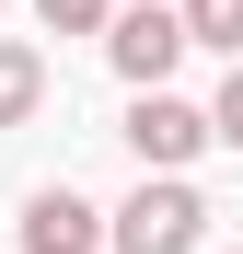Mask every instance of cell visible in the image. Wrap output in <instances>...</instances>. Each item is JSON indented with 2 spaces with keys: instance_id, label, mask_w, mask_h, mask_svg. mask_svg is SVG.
<instances>
[{
  "instance_id": "6",
  "label": "cell",
  "mask_w": 243,
  "mask_h": 254,
  "mask_svg": "<svg viewBox=\"0 0 243 254\" xmlns=\"http://www.w3.org/2000/svg\"><path fill=\"white\" fill-rule=\"evenodd\" d=\"M174 23H185V47H232L243 58V0H174Z\"/></svg>"
},
{
  "instance_id": "3",
  "label": "cell",
  "mask_w": 243,
  "mask_h": 254,
  "mask_svg": "<svg viewBox=\"0 0 243 254\" xmlns=\"http://www.w3.org/2000/svg\"><path fill=\"white\" fill-rule=\"evenodd\" d=\"M128 150H139V174H185V162L209 150V116L174 104V93H139L128 104Z\"/></svg>"
},
{
  "instance_id": "9",
  "label": "cell",
  "mask_w": 243,
  "mask_h": 254,
  "mask_svg": "<svg viewBox=\"0 0 243 254\" xmlns=\"http://www.w3.org/2000/svg\"><path fill=\"white\" fill-rule=\"evenodd\" d=\"M232 254H243V243H232Z\"/></svg>"
},
{
  "instance_id": "1",
  "label": "cell",
  "mask_w": 243,
  "mask_h": 254,
  "mask_svg": "<svg viewBox=\"0 0 243 254\" xmlns=\"http://www.w3.org/2000/svg\"><path fill=\"white\" fill-rule=\"evenodd\" d=\"M104 243L116 254H197V243H209V208H197L185 174H139V196L104 220Z\"/></svg>"
},
{
  "instance_id": "5",
  "label": "cell",
  "mask_w": 243,
  "mask_h": 254,
  "mask_svg": "<svg viewBox=\"0 0 243 254\" xmlns=\"http://www.w3.org/2000/svg\"><path fill=\"white\" fill-rule=\"evenodd\" d=\"M35 104H47V58H35L23 35H0V127H23Z\"/></svg>"
},
{
  "instance_id": "8",
  "label": "cell",
  "mask_w": 243,
  "mask_h": 254,
  "mask_svg": "<svg viewBox=\"0 0 243 254\" xmlns=\"http://www.w3.org/2000/svg\"><path fill=\"white\" fill-rule=\"evenodd\" d=\"M209 139H232V150H243V58H232V81H220V104H209Z\"/></svg>"
},
{
  "instance_id": "4",
  "label": "cell",
  "mask_w": 243,
  "mask_h": 254,
  "mask_svg": "<svg viewBox=\"0 0 243 254\" xmlns=\"http://www.w3.org/2000/svg\"><path fill=\"white\" fill-rule=\"evenodd\" d=\"M93 243H104V208H81L70 185H47L23 208V254H93Z\"/></svg>"
},
{
  "instance_id": "2",
  "label": "cell",
  "mask_w": 243,
  "mask_h": 254,
  "mask_svg": "<svg viewBox=\"0 0 243 254\" xmlns=\"http://www.w3.org/2000/svg\"><path fill=\"white\" fill-rule=\"evenodd\" d=\"M104 58H116V81H128V93H162V81H174V58H185V23L162 12V0L104 12Z\"/></svg>"
},
{
  "instance_id": "7",
  "label": "cell",
  "mask_w": 243,
  "mask_h": 254,
  "mask_svg": "<svg viewBox=\"0 0 243 254\" xmlns=\"http://www.w3.org/2000/svg\"><path fill=\"white\" fill-rule=\"evenodd\" d=\"M35 23L47 35H104V0H35Z\"/></svg>"
}]
</instances>
